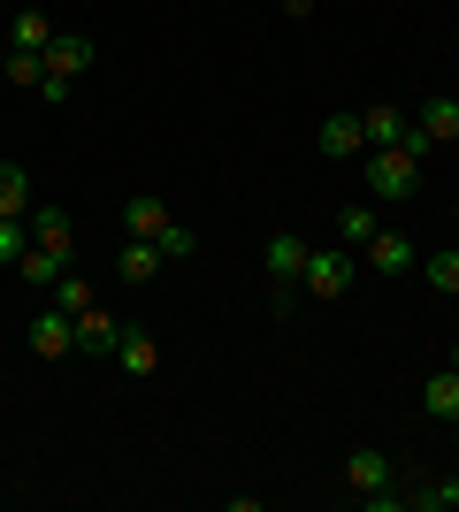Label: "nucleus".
I'll return each instance as SVG.
<instances>
[{
    "mask_svg": "<svg viewBox=\"0 0 459 512\" xmlns=\"http://www.w3.org/2000/svg\"><path fill=\"white\" fill-rule=\"evenodd\" d=\"M360 176H368V192L383 199V207H398V199H414L421 161L406 146H368V153H360Z\"/></svg>",
    "mask_w": 459,
    "mask_h": 512,
    "instance_id": "nucleus-1",
    "label": "nucleus"
},
{
    "mask_svg": "<svg viewBox=\"0 0 459 512\" xmlns=\"http://www.w3.org/2000/svg\"><path fill=\"white\" fill-rule=\"evenodd\" d=\"M345 283H352V245H314L299 268V291L306 299H345Z\"/></svg>",
    "mask_w": 459,
    "mask_h": 512,
    "instance_id": "nucleus-2",
    "label": "nucleus"
},
{
    "mask_svg": "<svg viewBox=\"0 0 459 512\" xmlns=\"http://www.w3.org/2000/svg\"><path fill=\"white\" fill-rule=\"evenodd\" d=\"M31 352H39V360H69V352H77V321H69L62 306H39V314H31Z\"/></svg>",
    "mask_w": 459,
    "mask_h": 512,
    "instance_id": "nucleus-3",
    "label": "nucleus"
},
{
    "mask_svg": "<svg viewBox=\"0 0 459 512\" xmlns=\"http://www.w3.org/2000/svg\"><path fill=\"white\" fill-rule=\"evenodd\" d=\"M383 482H398L391 451H375V444H352V451H345V490H352V497H368V490H383Z\"/></svg>",
    "mask_w": 459,
    "mask_h": 512,
    "instance_id": "nucleus-4",
    "label": "nucleus"
},
{
    "mask_svg": "<svg viewBox=\"0 0 459 512\" xmlns=\"http://www.w3.org/2000/svg\"><path fill=\"white\" fill-rule=\"evenodd\" d=\"M314 146H322V161H360V153H368V130H360V115H322Z\"/></svg>",
    "mask_w": 459,
    "mask_h": 512,
    "instance_id": "nucleus-5",
    "label": "nucleus"
},
{
    "mask_svg": "<svg viewBox=\"0 0 459 512\" xmlns=\"http://www.w3.org/2000/svg\"><path fill=\"white\" fill-rule=\"evenodd\" d=\"M169 260H161V245L153 237H131V245H115V283H131V291H146L153 276H161Z\"/></svg>",
    "mask_w": 459,
    "mask_h": 512,
    "instance_id": "nucleus-6",
    "label": "nucleus"
},
{
    "mask_svg": "<svg viewBox=\"0 0 459 512\" xmlns=\"http://www.w3.org/2000/svg\"><path fill=\"white\" fill-rule=\"evenodd\" d=\"M306 253H314V245H306L299 230H276V237H268V245H261V268H268V283H299Z\"/></svg>",
    "mask_w": 459,
    "mask_h": 512,
    "instance_id": "nucleus-7",
    "label": "nucleus"
},
{
    "mask_svg": "<svg viewBox=\"0 0 459 512\" xmlns=\"http://www.w3.org/2000/svg\"><path fill=\"white\" fill-rule=\"evenodd\" d=\"M115 367H123L131 383H146L153 367H161V337H153V329H123V337H115Z\"/></svg>",
    "mask_w": 459,
    "mask_h": 512,
    "instance_id": "nucleus-8",
    "label": "nucleus"
},
{
    "mask_svg": "<svg viewBox=\"0 0 459 512\" xmlns=\"http://www.w3.org/2000/svg\"><path fill=\"white\" fill-rule=\"evenodd\" d=\"M115 337H123V321H115L108 306H85V314H77V352H92V360H115Z\"/></svg>",
    "mask_w": 459,
    "mask_h": 512,
    "instance_id": "nucleus-9",
    "label": "nucleus"
},
{
    "mask_svg": "<svg viewBox=\"0 0 459 512\" xmlns=\"http://www.w3.org/2000/svg\"><path fill=\"white\" fill-rule=\"evenodd\" d=\"M46 69H54V77H85L92 69V39L85 31H54V39H46Z\"/></svg>",
    "mask_w": 459,
    "mask_h": 512,
    "instance_id": "nucleus-10",
    "label": "nucleus"
},
{
    "mask_svg": "<svg viewBox=\"0 0 459 512\" xmlns=\"http://www.w3.org/2000/svg\"><path fill=\"white\" fill-rule=\"evenodd\" d=\"M421 413H429V421H444V428L459 421V367H437V375L421 383Z\"/></svg>",
    "mask_w": 459,
    "mask_h": 512,
    "instance_id": "nucleus-11",
    "label": "nucleus"
},
{
    "mask_svg": "<svg viewBox=\"0 0 459 512\" xmlns=\"http://www.w3.org/2000/svg\"><path fill=\"white\" fill-rule=\"evenodd\" d=\"M368 260H375V276H406V268H414V237H406V230H375Z\"/></svg>",
    "mask_w": 459,
    "mask_h": 512,
    "instance_id": "nucleus-12",
    "label": "nucleus"
},
{
    "mask_svg": "<svg viewBox=\"0 0 459 512\" xmlns=\"http://www.w3.org/2000/svg\"><path fill=\"white\" fill-rule=\"evenodd\" d=\"M46 39H54L46 8H8V46H16V54H46Z\"/></svg>",
    "mask_w": 459,
    "mask_h": 512,
    "instance_id": "nucleus-13",
    "label": "nucleus"
},
{
    "mask_svg": "<svg viewBox=\"0 0 459 512\" xmlns=\"http://www.w3.org/2000/svg\"><path fill=\"white\" fill-rule=\"evenodd\" d=\"M16 276H23V283H39V291H54V283L69 276V253H62V245H31V253L16 260Z\"/></svg>",
    "mask_w": 459,
    "mask_h": 512,
    "instance_id": "nucleus-14",
    "label": "nucleus"
},
{
    "mask_svg": "<svg viewBox=\"0 0 459 512\" xmlns=\"http://www.w3.org/2000/svg\"><path fill=\"white\" fill-rule=\"evenodd\" d=\"M414 123H421V138H429V146H452V138H459V100H452V92H437Z\"/></svg>",
    "mask_w": 459,
    "mask_h": 512,
    "instance_id": "nucleus-15",
    "label": "nucleus"
},
{
    "mask_svg": "<svg viewBox=\"0 0 459 512\" xmlns=\"http://www.w3.org/2000/svg\"><path fill=\"white\" fill-rule=\"evenodd\" d=\"M123 230H131V237H161V230H169V207H161L153 192H131V199H123Z\"/></svg>",
    "mask_w": 459,
    "mask_h": 512,
    "instance_id": "nucleus-16",
    "label": "nucleus"
},
{
    "mask_svg": "<svg viewBox=\"0 0 459 512\" xmlns=\"http://www.w3.org/2000/svg\"><path fill=\"white\" fill-rule=\"evenodd\" d=\"M406 512H459V474H437V482H414V490H406Z\"/></svg>",
    "mask_w": 459,
    "mask_h": 512,
    "instance_id": "nucleus-17",
    "label": "nucleus"
},
{
    "mask_svg": "<svg viewBox=\"0 0 459 512\" xmlns=\"http://www.w3.org/2000/svg\"><path fill=\"white\" fill-rule=\"evenodd\" d=\"M360 130H368V146H398V138L414 130V115H406V107H368Z\"/></svg>",
    "mask_w": 459,
    "mask_h": 512,
    "instance_id": "nucleus-18",
    "label": "nucleus"
},
{
    "mask_svg": "<svg viewBox=\"0 0 459 512\" xmlns=\"http://www.w3.org/2000/svg\"><path fill=\"white\" fill-rule=\"evenodd\" d=\"M31 245H62V253H69V207L39 199V207H31Z\"/></svg>",
    "mask_w": 459,
    "mask_h": 512,
    "instance_id": "nucleus-19",
    "label": "nucleus"
},
{
    "mask_svg": "<svg viewBox=\"0 0 459 512\" xmlns=\"http://www.w3.org/2000/svg\"><path fill=\"white\" fill-rule=\"evenodd\" d=\"M31 207H39V199H31V176H23L16 161H0V214H23V222H31Z\"/></svg>",
    "mask_w": 459,
    "mask_h": 512,
    "instance_id": "nucleus-20",
    "label": "nucleus"
},
{
    "mask_svg": "<svg viewBox=\"0 0 459 512\" xmlns=\"http://www.w3.org/2000/svg\"><path fill=\"white\" fill-rule=\"evenodd\" d=\"M375 230H383V214H375V207H368V199H352V207H345V214H337V237H345V245H368V237H375Z\"/></svg>",
    "mask_w": 459,
    "mask_h": 512,
    "instance_id": "nucleus-21",
    "label": "nucleus"
},
{
    "mask_svg": "<svg viewBox=\"0 0 459 512\" xmlns=\"http://www.w3.org/2000/svg\"><path fill=\"white\" fill-rule=\"evenodd\" d=\"M421 276H429V291H444V299H452V291H459V245H437V253L421 260Z\"/></svg>",
    "mask_w": 459,
    "mask_h": 512,
    "instance_id": "nucleus-22",
    "label": "nucleus"
},
{
    "mask_svg": "<svg viewBox=\"0 0 459 512\" xmlns=\"http://www.w3.org/2000/svg\"><path fill=\"white\" fill-rule=\"evenodd\" d=\"M23 253H31V222H23V214H0V268H16Z\"/></svg>",
    "mask_w": 459,
    "mask_h": 512,
    "instance_id": "nucleus-23",
    "label": "nucleus"
},
{
    "mask_svg": "<svg viewBox=\"0 0 459 512\" xmlns=\"http://www.w3.org/2000/svg\"><path fill=\"white\" fill-rule=\"evenodd\" d=\"M0 77H8V85H31V92H39V85H46V54H16V46H8Z\"/></svg>",
    "mask_w": 459,
    "mask_h": 512,
    "instance_id": "nucleus-24",
    "label": "nucleus"
},
{
    "mask_svg": "<svg viewBox=\"0 0 459 512\" xmlns=\"http://www.w3.org/2000/svg\"><path fill=\"white\" fill-rule=\"evenodd\" d=\"M46 299L62 306L69 321H77V314H85V306H92V283H85V276H62V283H54V291H46Z\"/></svg>",
    "mask_w": 459,
    "mask_h": 512,
    "instance_id": "nucleus-25",
    "label": "nucleus"
},
{
    "mask_svg": "<svg viewBox=\"0 0 459 512\" xmlns=\"http://www.w3.org/2000/svg\"><path fill=\"white\" fill-rule=\"evenodd\" d=\"M153 245H161V260H192V253H199V237L184 230V222H169V230L153 237Z\"/></svg>",
    "mask_w": 459,
    "mask_h": 512,
    "instance_id": "nucleus-26",
    "label": "nucleus"
},
{
    "mask_svg": "<svg viewBox=\"0 0 459 512\" xmlns=\"http://www.w3.org/2000/svg\"><path fill=\"white\" fill-rule=\"evenodd\" d=\"M39 92H46V107H62L69 92H77V77H54V69H46V85H39Z\"/></svg>",
    "mask_w": 459,
    "mask_h": 512,
    "instance_id": "nucleus-27",
    "label": "nucleus"
},
{
    "mask_svg": "<svg viewBox=\"0 0 459 512\" xmlns=\"http://www.w3.org/2000/svg\"><path fill=\"white\" fill-rule=\"evenodd\" d=\"M284 16L299 23V16H314V0H284Z\"/></svg>",
    "mask_w": 459,
    "mask_h": 512,
    "instance_id": "nucleus-28",
    "label": "nucleus"
},
{
    "mask_svg": "<svg viewBox=\"0 0 459 512\" xmlns=\"http://www.w3.org/2000/svg\"><path fill=\"white\" fill-rule=\"evenodd\" d=\"M444 367H459V344H452V360H444Z\"/></svg>",
    "mask_w": 459,
    "mask_h": 512,
    "instance_id": "nucleus-29",
    "label": "nucleus"
},
{
    "mask_svg": "<svg viewBox=\"0 0 459 512\" xmlns=\"http://www.w3.org/2000/svg\"><path fill=\"white\" fill-rule=\"evenodd\" d=\"M0 23H8V0H0Z\"/></svg>",
    "mask_w": 459,
    "mask_h": 512,
    "instance_id": "nucleus-30",
    "label": "nucleus"
},
{
    "mask_svg": "<svg viewBox=\"0 0 459 512\" xmlns=\"http://www.w3.org/2000/svg\"><path fill=\"white\" fill-rule=\"evenodd\" d=\"M0 62H8V54H0Z\"/></svg>",
    "mask_w": 459,
    "mask_h": 512,
    "instance_id": "nucleus-31",
    "label": "nucleus"
},
{
    "mask_svg": "<svg viewBox=\"0 0 459 512\" xmlns=\"http://www.w3.org/2000/svg\"><path fill=\"white\" fill-rule=\"evenodd\" d=\"M452 428H459V421H452Z\"/></svg>",
    "mask_w": 459,
    "mask_h": 512,
    "instance_id": "nucleus-32",
    "label": "nucleus"
}]
</instances>
